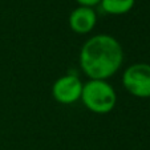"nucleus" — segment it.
Returning <instances> with one entry per match:
<instances>
[{"label": "nucleus", "instance_id": "4", "mask_svg": "<svg viewBox=\"0 0 150 150\" xmlns=\"http://www.w3.org/2000/svg\"><path fill=\"white\" fill-rule=\"evenodd\" d=\"M84 82L76 74H64L52 85V97L56 102L71 105L80 101Z\"/></svg>", "mask_w": 150, "mask_h": 150}, {"label": "nucleus", "instance_id": "3", "mask_svg": "<svg viewBox=\"0 0 150 150\" xmlns=\"http://www.w3.org/2000/svg\"><path fill=\"white\" fill-rule=\"evenodd\" d=\"M122 85L137 98H150V64L134 62L125 69Z\"/></svg>", "mask_w": 150, "mask_h": 150}, {"label": "nucleus", "instance_id": "7", "mask_svg": "<svg viewBox=\"0 0 150 150\" xmlns=\"http://www.w3.org/2000/svg\"><path fill=\"white\" fill-rule=\"evenodd\" d=\"M79 6H82V7H91L93 8L94 6H98L101 0H76Z\"/></svg>", "mask_w": 150, "mask_h": 150}, {"label": "nucleus", "instance_id": "5", "mask_svg": "<svg viewBox=\"0 0 150 150\" xmlns=\"http://www.w3.org/2000/svg\"><path fill=\"white\" fill-rule=\"evenodd\" d=\"M69 28L77 35H86L94 29L97 24V13L91 7L79 6L71 12L68 19Z\"/></svg>", "mask_w": 150, "mask_h": 150}, {"label": "nucleus", "instance_id": "2", "mask_svg": "<svg viewBox=\"0 0 150 150\" xmlns=\"http://www.w3.org/2000/svg\"><path fill=\"white\" fill-rule=\"evenodd\" d=\"M80 101L92 113H110L117 104V94L108 80H88L82 85Z\"/></svg>", "mask_w": 150, "mask_h": 150}, {"label": "nucleus", "instance_id": "1", "mask_svg": "<svg viewBox=\"0 0 150 150\" xmlns=\"http://www.w3.org/2000/svg\"><path fill=\"white\" fill-rule=\"evenodd\" d=\"M79 62L89 80H108L122 67L124 49L114 36L94 35L81 47Z\"/></svg>", "mask_w": 150, "mask_h": 150}, {"label": "nucleus", "instance_id": "6", "mask_svg": "<svg viewBox=\"0 0 150 150\" xmlns=\"http://www.w3.org/2000/svg\"><path fill=\"white\" fill-rule=\"evenodd\" d=\"M134 3L136 0H101L100 7L105 13L120 16L130 12L134 7Z\"/></svg>", "mask_w": 150, "mask_h": 150}]
</instances>
